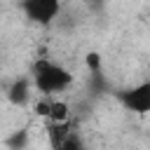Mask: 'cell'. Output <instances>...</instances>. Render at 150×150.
Returning <instances> with one entry per match:
<instances>
[{
	"instance_id": "obj_1",
	"label": "cell",
	"mask_w": 150,
	"mask_h": 150,
	"mask_svg": "<svg viewBox=\"0 0 150 150\" xmlns=\"http://www.w3.org/2000/svg\"><path fill=\"white\" fill-rule=\"evenodd\" d=\"M30 80H33V87L42 96L54 98L56 94H63L73 84V73L52 59H38L33 63V77Z\"/></svg>"
},
{
	"instance_id": "obj_2",
	"label": "cell",
	"mask_w": 150,
	"mask_h": 150,
	"mask_svg": "<svg viewBox=\"0 0 150 150\" xmlns=\"http://www.w3.org/2000/svg\"><path fill=\"white\" fill-rule=\"evenodd\" d=\"M21 12H23L26 19H30L33 23L52 26V23L61 16L63 7H61V2H56V0H26V2H21Z\"/></svg>"
},
{
	"instance_id": "obj_3",
	"label": "cell",
	"mask_w": 150,
	"mask_h": 150,
	"mask_svg": "<svg viewBox=\"0 0 150 150\" xmlns=\"http://www.w3.org/2000/svg\"><path fill=\"white\" fill-rule=\"evenodd\" d=\"M120 103L136 115H150V82H138L120 94Z\"/></svg>"
},
{
	"instance_id": "obj_4",
	"label": "cell",
	"mask_w": 150,
	"mask_h": 150,
	"mask_svg": "<svg viewBox=\"0 0 150 150\" xmlns=\"http://www.w3.org/2000/svg\"><path fill=\"white\" fill-rule=\"evenodd\" d=\"M7 98L9 103L14 105H26L30 98H33V80H26V77H19L12 82V87L7 89Z\"/></svg>"
},
{
	"instance_id": "obj_5",
	"label": "cell",
	"mask_w": 150,
	"mask_h": 150,
	"mask_svg": "<svg viewBox=\"0 0 150 150\" xmlns=\"http://www.w3.org/2000/svg\"><path fill=\"white\" fill-rule=\"evenodd\" d=\"M47 120H49V124H63V122H70V108H68V103H66V101H59V98H52Z\"/></svg>"
},
{
	"instance_id": "obj_6",
	"label": "cell",
	"mask_w": 150,
	"mask_h": 150,
	"mask_svg": "<svg viewBox=\"0 0 150 150\" xmlns=\"http://www.w3.org/2000/svg\"><path fill=\"white\" fill-rule=\"evenodd\" d=\"M56 150H89L87 148V143H84V138L77 134V131H73L70 136H68V141L63 143V145H59Z\"/></svg>"
},
{
	"instance_id": "obj_7",
	"label": "cell",
	"mask_w": 150,
	"mask_h": 150,
	"mask_svg": "<svg viewBox=\"0 0 150 150\" xmlns=\"http://www.w3.org/2000/svg\"><path fill=\"white\" fill-rule=\"evenodd\" d=\"M98 54H87V66H89V70L94 73V75H98Z\"/></svg>"
}]
</instances>
